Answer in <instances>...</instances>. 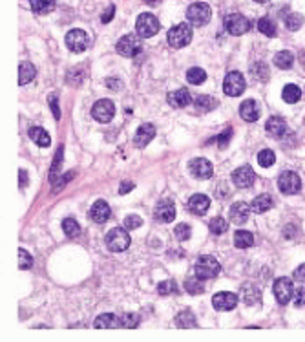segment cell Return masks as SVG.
<instances>
[{"label": "cell", "mask_w": 305, "mask_h": 342, "mask_svg": "<svg viewBox=\"0 0 305 342\" xmlns=\"http://www.w3.org/2000/svg\"><path fill=\"white\" fill-rule=\"evenodd\" d=\"M174 233H175V238H177L179 241H187L192 234V229H190V225H187V224H179L177 227H175Z\"/></svg>", "instance_id": "44"}, {"label": "cell", "mask_w": 305, "mask_h": 342, "mask_svg": "<svg viewBox=\"0 0 305 342\" xmlns=\"http://www.w3.org/2000/svg\"><path fill=\"white\" fill-rule=\"evenodd\" d=\"M141 48H143V44H141L139 35H124L121 40L117 42L115 50L117 53H121L122 57H135V55H139Z\"/></svg>", "instance_id": "8"}, {"label": "cell", "mask_w": 305, "mask_h": 342, "mask_svg": "<svg viewBox=\"0 0 305 342\" xmlns=\"http://www.w3.org/2000/svg\"><path fill=\"white\" fill-rule=\"evenodd\" d=\"M231 137H232V130H231V128H227V130H225V134H221V136L216 137V141L219 143V146H221V149H225V146L228 145V139H231Z\"/></svg>", "instance_id": "49"}, {"label": "cell", "mask_w": 305, "mask_h": 342, "mask_svg": "<svg viewBox=\"0 0 305 342\" xmlns=\"http://www.w3.org/2000/svg\"><path fill=\"white\" fill-rule=\"evenodd\" d=\"M234 246L238 249H248V247L254 246V236L252 233H248V231H238L234 236Z\"/></svg>", "instance_id": "31"}, {"label": "cell", "mask_w": 305, "mask_h": 342, "mask_svg": "<svg viewBox=\"0 0 305 342\" xmlns=\"http://www.w3.org/2000/svg\"><path fill=\"white\" fill-rule=\"evenodd\" d=\"M294 278H296L298 282H301V284H305V263H301L300 267L294 271Z\"/></svg>", "instance_id": "51"}, {"label": "cell", "mask_w": 305, "mask_h": 342, "mask_svg": "<svg viewBox=\"0 0 305 342\" xmlns=\"http://www.w3.org/2000/svg\"><path fill=\"white\" fill-rule=\"evenodd\" d=\"M168 103L174 108H185V106H188L192 103V95L187 88H179L175 92L168 93Z\"/></svg>", "instance_id": "21"}, {"label": "cell", "mask_w": 305, "mask_h": 342, "mask_svg": "<svg viewBox=\"0 0 305 342\" xmlns=\"http://www.w3.org/2000/svg\"><path fill=\"white\" fill-rule=\"evenodd\" d=\"M274 64L282 70H289L294 64V55L291 52H278L274 55Z\"/></svg>", "instance_id": "33"}, {"label": "cell", "mask_w": 305, "mask_h": 342, "mask_svg": "<svg viewBox=\"0 0 305 342\" xmlns=\"http://www.w3.org/2000/svg\"><path fill=\"white\" fill-rule=\"evenodd\" d=\"M210 17H212V11H210V6L205 2H194L187 9V20L190 26H205V24H209Z\"/></svg>", "instance_id": "1"}, {"label": "cell", "mask_w": 305, "mask_h": 342, "mask_svg": "<svg viewBox=\"0 0 305 342\" xmlns=\"http://www.w3.org/2000/svg\"><path fill=\"white\" fill-rule=\"evenodd\" d=\"M240 114L245 121L254 123V121H258V117H260V106H258V103L254 101V99H247V101L241 103Z\"/></svg>", "instance_id": "23"}, {"label": "cell", "mask_w": 305, "mask_h": 342, "mask_svg": "<svg viewBox=\"0 0 305 342\" xmlns=\"http://www.w3.org/2000/svg\"><path fill=\"white\" fill-rule=\"evenodd\" d=\"M284 101L289 103V105H296L298 101L301 99V90L300 86H296V84H287V86L284 88Z\"/></svg>", "instance_id": "32"}, {"label": "cell", "mask_w": 305, "mask_h": 342, "mask_svg": "<svg viewBox=\"0 0 305 342\" xmlns=\"http://www.w3.org/2000/svg\"><path fill=\"white\" fill-rule=\"evenodd\" d=\"M209 229L212 231V234H223L228 229V224H227V219H225V218H221V216H216V218L210 219Z\"/></svg>", "instance_id": "38"}, {"label": "cell", "mask_w": 305, "mask_h": 342, "mask_svg": "<svg viewBox=\"0 0 305 342\" xmlns=\"http://www.w3.org/2000/svg\"><path fill=\"white\" fill-rule=\"evenodd\" d=\"M278 187H279V190H282L284 194H287V196H291V194H298L300 192V189H301L300 176H298L296 172H292V170L284 172V174L279 176Z\"/></svg>", "instance_id": "9"}, {"label": "cell", "mask_w": 305, "mask_h": 342, "mask_svg": "<svg viewBox=\"0 0 305 342\" xmlns=\"http://www.w3.org/2000/svg\"><path fill=\"white\" fill-rule=\"evenodd\" d=\"M31 9L39 15H48L55 9V0H30Z\"/></svg>", "instance_id": "29"}, {"label": "cell", "mask_w": 305, "mask_h": 342, "mask_svg": "<svg viewBox=\"0 0 305 342\" xmlns=\"http://www.w3.org/2000/svg\"><path fill=\"white\" fill-rule=\"evenodd\" d=\"M139 319L135 315H122L121 316V322H122V328H135V326L139 324Z\"/></svg>", "instance_id": "47"}, {"label": "cell", "mask_w": 305, "mask_h": 342, "mask_svg": "<svg viewBox=\"0 0 305 342\" xmlns=\"http://www.w3.org/2000/svg\"><path fill=\"white\" fill-rule=\"evenodd\" d=\"M18 185H20L22 189H24V187L28 185V172L24 170V168H20V170H18Z\"/></svg>", "instance_id": "53"}, {"label": "cell", "mask_w": 305, "mask_h": 342, "mask_svg": "<svg viewBox=\"0 0 305 342\" xmlns=\"http://www.w3.org/2000/svg\"><path fill=\"white\" fill-rule=\"evenodd\" d=\"M49 105H52V110H53V115H55V119H61V112H59L57 95H49Z\"/></svg>", "instance_id": "50"}, {"label": "cell", "mask_w": 305, "mask_h": 342, "mask_svg": "<svg viewBox=\"0 0 305 342\" xmlns=\"http://www.w3.org/2000/svg\"><path fill=\"white\" fill-rule=\"evenodd\" d=\"M256 2H258V4H265L267 0H256Z\"/></svg>", "instance_id": "57"}, {"label": "cell", "mask_w": 305, "mask_h": 342, "mask_svg": "<svg viewBox=\"0 0 305 342\" xmlns=\"http://www.w3.org/2000/svg\"><path fill=\"white\" fill-rule=\"evenodd\" d=\"M265 130L270 137L279 139V137H284L285 132H287V123H285L282 117H270L265 125Z\"/></svg>", "instance_id": "22"}, {"label": "cell", "mask_w": 305, "mask_h": 342, "mask_svg": "<svg viewBox=\"0 0 305 342\" xmlns=\"http://www.w3.org/2000/svg\"><path fill=\"white\" fill-rule=\"evenodd\" d=\"M35 75H37V68L31 64V62L28 61L20 62V66H18V84H20V86L31 83V81L35 79Z\"/></svg>", "instance_id": "24"}, {"label": "cell", "mask_w": 305, "mask_h": 342, "mask_svg": "<svg viewBox=\"0 0 305 342\" xmlns=\"http://www.w3.org/2000/svg\"><path fill=\"white\" fill-rule=\"evenodd\" d=\"M254 180H256V174H254V170L248 167V165L240 167L238 170L232 172V181H234V185L238 189H248V187H252Z\"/></svg>", "instance_id": "15"}, {"label": "cell", "mask_w": 305, "mask_h": 342, "mask_svg": "<svg viewBox=\"0 0 305 342\" xmlns=\"http://www.w3.org/2000/svg\"><path fill=\"white\" fill-rule=\"evenodd\" d=\"M114 11H115V8H114V6H110L108 11H105V15L100 17V22H103V24H106V22L112 20V18H114Z\"/></svg>", "instance_id": "52"}, {"label": "cell", "mask_w": 305, "mask_h": 342, "mask_svg": "<svg viewBox=\"0 0 305 342\" xmlns=\"http://www.w3.org/2000/svg\"><path fill=\"white\" fill-rule=\"evenodd\" d=\"M285 26L291 31H298L303 26V17H301L300 13H289L287 17H285Z\"/></svg>", "instance_id": "40"}, {"label": "cell", "mask_w": 305, "mask_h": 342, "mask_svg": "<svg viewBox=\"0 0 305 342\" xmlns=\"http://www.w3.org/2000/svg\"><path fill=\"white\" fill-rule=\"evenodd\" d=\"M192 40V26L187 22L175 24L170 31H168V44L172 48H185Z\"/></svg>", "instance_id": "3"}, {"label": "cell", "mask_w": 305, "mask_h": 342, "mask_svg": "<svg viewBox=\"0 0 305 342\" xmlns=\"http://www.w3.org/2000/svg\"><path fill=\"white\" fill-rule=\"evenodd\" d=\"M106 84H108L110 90H114V92H117L119 88H122V83H119V81H114V79H108V81H106Z\"/></svg>", "instance_id": "55"}, {"label": "cell", "mask_w": 305, "mask_h": 342, "mask_svg": "<svg viewBox=\"0 0 305 342\" xmlns=\"http://www.w3.org/2000/svg\"><path fill=\"white\" fill-rule=\"evenodd\" d=\"M66 46L73 53H83L88 48V37L83 30H70L66 33Z\"/></svg>", "instance_id": "12"}, {"label": "cell", "mask_w": 305, "mask_h": 342, "mask_svg": "<svg viewBox=\"0 0 305 342\" xmlns=\"http://www.w3.org/2000/svg\"><path fill=\"white\" fill-rule=\"evenodd\" d=\"M243 302L247 304V306H256V304L262 302V291L258 289L254 284H247L243 285Z\"/></svg>", "instance_id": "26"}, {"label": "cell", "mask_w": 305, "mask_h": 342, "mask_svg": "<svg viewBox=\"0 0 305 342\" xmlns=\"http://www.w3.org/2000/svg\"><path fill=\"white\" fill-rule=\"evenodd\" d=\"M175 324H177V328H196V315L190 309H185V311H181L175 316Z\"/></svg>", "instance_id": "30"}, {"label": "cell", "mask_w": 305, "mask_h": 342, "mask_svg": "<svg viewBox=\"0 0 305 342\" xmlns=\"http://www.w3.org/2000/svg\"><path fill=\"white\" fill-rule=\"evenodd\" d=\"M223 92L228 97H238L245 92V77L240 71H231L223 81Z\"/></svg>", "instance_id": "6"}, {"label": "cell", "mask_w": 305, "mask_h": 342, "mask_svg": "<svg viewBox=\"0 0 305 342\" xmlns=\"http://www.w3.org/2000/svg\"><path fill=\"white\" fill-rule=\"evenodd\" d=\"M159 31V20L150 13H141L135 22V33L141 39H150Z\"/></svg>", "instance_id": "5"}, {"label": "cell", "mask_w": 305, "mask_h": 342, "mask_svg": "<svg viewBox=\"0 0 305 342\" xmlns=\"http://www.w3.org/2000/svg\"><path fill=\"white\" fill-rule=\"evenodd\" d=\"M258 30L262 31L263 35H267V37H274L276 35V24L267 17H263V18L258 20Z\"/></svg>", "instance_id": "37"}, {"label": "cell", "mask_w": 305, "mask_h": 342, "mask_svg": "<svg viewBox=\"0 0 305 342\" xmlns=\"http://www.w3.org/2000/svg\"><path fill=\"white\" fill-rule=\"evenodd\" d=\"M212 306L218 311H232L238 306V295L228 293V291H221L212 297Z\"/></svg>", "instance_id": "14"}, {"label": "cell", "mask_w": 305, "mask_h": 342, "mask_svg": "<svg viewBox=\"0 0 305 342\" xmlns=\"http://www.w3.org/2000/svg\"><path fill=\"white\" fill-rule=\"evenodd\" d=\"M250 205H247L245 202H238L231 207V219L236 225H243L248 219V214H250Z\"/></svg>", "instance_id": "20"}, {"label": "cell", "mask_w": 305, "mask_h": 342, "mask_svg": "<svg viewBox=\"0 0 305 342\" xmlns=\"http://www.w3.org/2000/svg\"><path fill=\"white\" fill-rule=\"evenodd\" d=\"M122 322L119 316L112 315V313H106V315H99L95 319V328L97 329H105V328H121Z\"/></svg>", "instance_id": "27"}, {"label": "cell", "mask_w": 305, "mask_h": 342, "mask_svg": "<svg viewBox=\"0 0 305 342\" xmlns=\"http://www.w3.org/2000/svg\"><path fill=\"white\" fill-rule=\"evenodd\" d=\"M250 26H252L250 20L240 13H231V15H227V18H225V28H227L228 33L234 37L247 33V31L250 30Z\"/></svg>", "instance_id": "7"}, {"label": "cell", "mask_w": 305, "mask_h": 342, "mask_svg": "<svg viewBox=\"0 0 305 342\" xmlns=\"http://www.w3.org/2000/svg\"><path fill=\"white\" fill-rule=\"evenodd\" d=\"M128 246H130V234L124 229L115 227L106 234V247L112 253H122L128 249Z\"/></svg>", "instance_id": "4"}, {"label": "cell", "mask_w": 305, "mask_h": 342, "mask_svg": "<svg viewBox=\"0 0 305 342\" xmlns=\"http://www.w3.org/2000/svg\"><path fill=\"white\" fill-rule=\"evenodd\" d=\"M190 172L194 178H197V180H209V178H212L214 174V167L212 163L209 161V159L205 158H196L190 161Z\"/></svg>", "instance_id": "13"}, {"label": "cell", "mask_w": 305, "mask_h": 342, "mask_svg": "<svg viewBox=\"0 0 305 342\" xmlns=\"http://www.w3.org/2000/svg\"><path fill=\"white\" fill-rule=\"evenodd\" d=\"M141 225H143V219L139 218V216L135 214H130L124 218V227L130 229V231H134V229H139Z\"/></svg>", "instance_id": "46"}, {"label": "cell", "mask_w": 305, "mask_h": 342, "mask_svg": "<svg viewBox=\"0 0 305 342\" xmlns=\"http://www.w3.org/2000/svg\"><path fill=\"white\" fill-rule=\"evenodd\" d=\"M272 205H274V202H272V198H270L269 194H260V196L252 200L250 209H252V212H256V214H263V212L269 211Z\"/></svg>", "instance_id": "25"}, {"label": "cell", "mask_w": 305, "mask_h": 342, "mask_svg": "<svg viewBox=\"0 0 305 342\" xmlns=\"http://www.w3.org/2000/svg\"><path fill=\"white\" fill-rule=\"evenodd\" d=\"M274 297L276 300H278L279 304H284V306L291 302V299L294 297V285H292L291 278L282 277L274 282Z\"/></svg>", "instance_id": "10"}, {"label": "cell", "mask_w": 305, "mask_h": 342, "mask_svg": "<svg viewBox=\"0 0 305 342\" xmlns=\"http://www.w3.org/2000/svg\"><path fill=\"white\" fill-rule=\"evenodd\" d=\"M154 137H156V127H154V125H150V123H144V125H141V127L137 128V132H135L134 143H135V146L144 149V146L148 145Z\"/></svg>", "instance_id": "18"}, {"label": "cell", "mask_w": 305, "mask_h": 342, "mask_svg": "<svg viewBox=\"0 0 305 342\" xmlns=\"http://www.w3.org/2000/svg\"><path fill=\"white\" fill-rule=\"evenodd\" d=\"M132 189H134V183H132V181H122L121 187H119V194H128Z\"/></svg>", "instance_id": "54"}, {"label": "cell", "mask_w": 305, "mask_h": 342, "mask_svg": "<svg viewBox=\"0 0 305 342\" xmlns=\"http://www.w3.org/2000/svg\"><path fill=\"white\" fill-rule=\"evenodd\" d=\"M31 265H33V256H31L26 249H18V267L26 271Z\"/></svg>", "instance_id": "42"}, {"label": "cell", "mask_w": 305, "mask_h": 342, "mask_svg": "<svg viewBox=\"0 0 305 342\" xmlns=\"http://www.w3.org/2000/svg\"><path fill=\"white\" fill-rule=\"evenodd\" d=\"M144 4H148V6H159L161 4V0H143Z\"/></svg>", "instance_id": "56"}, {"label": "cell", "mask_w": 305, "mask_h": 342, "mask_svg": "<svg viewBox=\"0 0 305 342\" xmlns=\"http://www.w3.org/2000/svg\"><path fill=\"white\" fill-rule=\"evenodd\" d=\"M157 293L159 295H174L177 293V284L174 280H165L157 285Z\"/></svg>", "instance_id": "43"}, {"label": "cell", "mask_w": 305, "mask_h": 342, "mask_svg": "<svg viewBox=\"0 0 305 342\" xmlns=\"http://www.w3.org/2000/svg\"><path fill=\"white\" fill-rule=\"evenodd\" d=\"M274 161H276V156H274L272 150L265 149V150H262V152L258 154V163H260V167H263V168L272 167Z\"/></svg>", "instance_id": "39"}, {"label": "cell", "mask_w": 305, "mask_h": 342, "mask_svg": "<svg viewBox=\"0 0 305 342\" xmlns=\"http://www.w3.org/2000/svg\"><path fill=\"white\" fill-rule=\"evenodd\" d=\"M114 114H115V106L110 99H100L92 108V115L99 123H110L112 117H114Z\"/></svg>", "instance_id": "11"}, {"label": "cell", "mask_w": 305, "mask_h": 342, "mask_svg": "<svg viewBox=\"0 0 305 342\" xmlns=\"http://www.w3.org/2000/svg\"><path fill=\"white\" fill-rule=\"evenodd\" d=\"M30 137L33 139V143H37L39 146H42V149H46V146L52 145V137H49V134L44 128L40 127H33L30 130Z\"/></svg>", "instance_id": "28"}, {"label": "cell", "mask_w": 305, "mask_h": 342, "mask_svg": "<svg viewBox=\"0 0 305 342\" xmlns=\"http://www.w3.org/2000/svg\"><path fill=\"white\" fill-rule=\"evenodd\" d=\"M62 231H64L68 238H77L81 234V227H79V224L73 218L62 219Z\"/></svg>", "instance_id": "36"}, {"label": "cell", "mask_w": 305, "mask_h": 342, "mask_svg": "<svg viewBox=\"0 0 305 342\" xmlns=\"http://www.w3.org/2000/svg\"><path fill=\"white\" fill-rule=\"evenodd\" d=\"M209 209H210V200L205 194H194L188 200V211L194 212V214H205Z\"/></svg>", "instance_id": "19"}, {"label": "cell", "mask_w": 305, "mask_h": 342, "mask_svg": "<svg viewBox=\"0 0 305 342\" xmlns=\"http://www.w3.org/2000/svg\"><path fill=\"white\" fill-rule=\"evenodd\" d=\"M294 306L296 307L305 306V287H300V289L294 291Z\"/></svg>", "instance_id": "48"}, {"label": "cell", "mask_w": 305, "mask_h": 342, "mask_svg": "<svg viewBox=\"0 0 305 342\" xmlns=\"http://www.w3.org/2000/svg\"><path fill=\"white\" fill-rule=\"evenodd\" d=\"M110 216H112V209H110V205L105 200H97L92 205V209H90V218L95 224H106L110 219Z\"/></svg>", "instance_id": "17"}, {"label": "cell", "mask_w": 305, "mask_h": 342, "mask_svg": "<svg viewBox=\"0 0 305 342\" xmlns=\"http://www.w3.org/2000/svg\"><path fill=\"white\" fill-rule=\"evenodd\" d=\"M221 271V265L214 256L203 255L196 263V277H199L201 280H210V278H216Z\"/></svg>", "instance_id": "2"}, {"label": "cell", "mask_w": 305, "mask_h": 342, "mask_svg": "<svg viewBox=\"0 0 305 342\" xmlns=\"http://www.w3.org/2000/svg\"><path fill=\"white\" fill-rule=\"evenodd\" d=\"M156 219L161 224H170L172 219H175V207L172 200H161L156 205Z\"/></svg>", "instance_id": "16"}, {"label": "cell", "mask_w": 305, "mask_h": 342, "mask_svg": "<svg viewBox=\"0 0 305 342\" xmlns=\"http://www.w3.org/2000/svg\"><path fill=\"white\" fill-rule=\"evenodd\" d=\"M185 289H187L190 295H201L203 291H205V284H203V280H201L199 277L187 278V280H185Z\"/></svg>", "instance_id": "34"}, {"label": "cell", "mask_w": 305, "mask_h": 342, "mask_svg": "<svg viewBox=\"0 0 305 342\" xmlns=\"http://www.w3.org/2000/svg\"><path fill=\"white\" fill-rule=\"evenodd\" d=\"M250 70H252V74L256 75L258 79H262V81L269 79V68H267L263 62H256L254 66H250Z\"/></svg>", "instance_id": "45"}, {"label": "cell", "mask_w": 305, "mask_h": 342, "mask_svg": "<svg viewBox=\"0 0 305 342\" xmlns=\"http://www.w3.org/2000/svg\"><path fill=\"white\" fill-rule=\"evenodd\" d=\"M196 106L197 108H201L203 112H209V110H214L216 106H218V101L214 99V97H209V95H199L196 99Z\"/></svg>", "instance_id": "41"}, {"label": "cell", "mask_w": 305, "mask_h": 342, "mask_svg": "<svg viewBox=\"0 0 305 342\" xmlns=\"http://www.w3.org/2000/svg\"><path fill=\"white\" fill-rule=\"evenodd\" d=\"M187 81L190 84H203L207 81V71L203 68H190L187 71Z\"/></svg>", "instance_id": "35"}]
</instances>
